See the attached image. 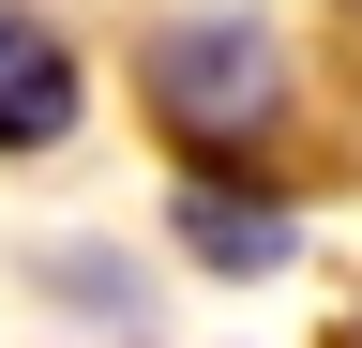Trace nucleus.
I'll return each mask as SVG.
<instances>
[{
	"mask_svg": "<svg viewBox=\"0 0 362 348\" xmlns=\"http://www.w3.org/2000/svg\"><path fill=\"white\" fill-rule=\"evenodd\" d=\"M45 273H61V303H90V318H136V273H121L106 242H61Z\"/></svg>",
	"mask_w": 362,
	"mask_h": 348,
	"instance_id": "obj_4",
	"label": "nucleus"
},
{
	"mask_svg": "<svg viewBox=\"0 0 362 348\" xmlns=\"http://www.w3.org/2000/svg\"><path fill=\"white\" fill-rule=\"evenodd\" d=\"M76 106H90L76 46L30 16V0H0V152H61V137H76Z\"/></svg>",
	"mask_w": 362,
	"mask_h": 348,
	"instance_id": "obj_2",
	"label": "nucleus"
},
{
	"mask_svg": "<svg viewBox=\"0 0 362 348\" xmlns=\"http://www.w3.org/2000/svg\"><path fill=\"white\" fill-rule=\"evenodd\" d=\"M181 257H211V273H287L302 228L272 197H226V182H181Z\"/></svg>",
	"mask_w": 362,
	"mask_h": 348,
	"instance_id": "obj_3",
	"label": "nucleus"
},
{
	"mask_svg": "<svg viewBox=\"0 0 362 348\" xmlns=\"http://www.w3.org/2000/svg\"><path fill=\"white\" fill-rule=\"evenodd\" d=\"M136 91H151V121L181 152H272L287 137V46H272L257 16H166L151 61H136Z\"/></svg>",
	"mask_w": 362,
	"mask_h": 348,
	"instance_id": "obj_1",
	"label": "nucleus"
}]
</instances>
